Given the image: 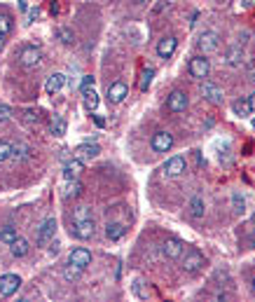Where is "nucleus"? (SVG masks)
<instances>
[{"instance_id": "603ef678", "label": "nucleus", "mask_w": 255, "mask_h": 302, "mask_svg": "<svg viewBox=\"0 0 255 302\" xmlns=\"http://www.w3.org/2000/svg\"><path fill=\"white\" fill-rule=\"evenodd\" d=\"M253 126H255V120H253Z\"/></svg>"}, {"instance_id": "a211bd4d", "label": "nucleus", "mask_w": 255, "mask_h": 302, "mask_svg": "<svg viewBox=\"0 0 255 302\" xmlns=\"http://www.w3.org/2000/svg\"><path fill=\"white\" fill-rule=\"evenodd\" d=\"M28 251H31V242L24 239V236H17V239L10 244V253L14 258H24V255H28Z\"/></svg>"}, {"instance_id": "dca6fc26", "label": "nucleus", "mask_w": 255, "mask_h": 302, "mask_svg": "<svg viewBox=\"0 0 255 302\" xmlns=\"http://www.w3.org/2000/svg\"><path fill=\"white\" fill-rule=\"evenodd\" d=\"M82 171H84L82 160H80V157H73V160H68L66 164H63V178H66V181H73V178H78Z\"/></svg>"}, {"instance_id": "a878e982", "label": "nucleus", "mask_w": 255, "mask_h": 302, "mask_svg": "<svg viewBox=\"0 0 255 302\" xmlns=\"http://www.w3.org/2000/svg\"><path fill=\"white\" fill-rule=\"evenodd\" d=\"M66 129H68V124H66V120H63L61 115L52 117V134H54V136H63V134H66Z\"/></svg>"}, {"instance_id": "7c9ffc66", "label": "nucleus", "mask_w": 255, "mask_h": 302, "mask_svg": "<svg viewBox=\"0 0 255 302\" xmlns=\"http://www.w3.org/2000/svg\"><path fill=\"white\" fill-rule=\"evenodd\" d=\"M84 105H87V110L99 108V94H96L94 89H87V92H84Z\"/></svg>"}, {"instance_id": "f8f14e48", "label": "nucleus", "mask_w": 255, "mask_h": 302, "mask_svg": "<svg viewBox=\"0 0 255 302\" xmlns=\"http://www.w3.org/2000/svg\"><path fill=\"white\" fill-rule=\"evenodd\" d=\"M176 47H178V40L173 38V35H164V38L157 42V56H159L161 61L171 59V56L176 54Z\"/></svg>"}, {"instance_id": "9b49d317", "label": "nucleus", "mask_w": 255, "mask_h": 302, "mask_svg": "<svg viewBox=\"0 0 255 302\" xmlns=\"http://www.w3.org/2000/svg\"><path fill=\"white\" fill-rule=\"evenodd\" d=\"M183 251H185V244L180 242V239H176V236H169L167 242L161 244V253H164L169 260H178L183 255Z\"/></svg>"}, {"instance_id": "09e8293b", "label": "nucleus", "mask_w": 255, "mask_h": 302, "mask_svg": "<svg viewBox=\"0 0 255 302\" xmlns=\"http://www.w3.org/2000/svg\"><path fill=\"white\" fill-rule=\"evenodd\" d=\"M244 7H255V0H244Z\"/></svg>"}, {"instance_id": "b1692460", "label": "nucleus", "mask_w": 255, "mask_h": 302, "mask_svg": "<svg viewBox=\"0 0 255 302\" xmlns=\"http://www.w3.org/2000/svg\"><path fill=\"white\" fill-rule=\"evenodd\" d=\"M82 190H84V185L78 181V178H73V181H68V187H66V192H63V197L66 199H75V197H80L82 195Z\"/></svg>"}, {"instance_id": "6ab92c4d", "label": "nucleus", "mask_w": 255, "mask_h": 302, "mask_svg": "<svg viewBox=\"0 0 255 302\" xmlns=\"http://www.w3.org/2000/svg\"><path fill=\"white\" fill-rule=\"evenodd\" d=\"M63 84H66V75H63V73H52V75L47 77L44 89H47V94H56L63 89Z\"/></svg>"}, {"instance_id": "f03ea898", "label": "nucleus", "mask_w": 255, "mask_h": 302, "mask_svg": "<svg viewBox=\"0 0 255 302\" xmlns=\"http://www.w3.org/2000/svg\"><path fill=\"white\" fill-rule=\"evenodd\" d=\"M173 143H176L173 141V134L167 132V129H159V132H155L152 138H150V148H152V153L164 155L173 148Z\"/></svg>"}, {"instance_id": "e433bc0d", "label": "nucleus", "mask_w": 255, "mask_h": 302, "mask_svg": "<svg viewBox=\"0 0 255 302\" xmlns=\"http://www.w3.org/2000/svg\"><path fill=\"white\" fill-rule=\"evenodd\" d=\"M80 89H82V94L87 92V89H94V77H91V75H84L82 82H80Z\"/></svg>"}, {"instance_id": "6e6552de", "label": "nucleus", "mask_w": 255, "mask_h": 302, "mask_svg": "<svg viewBox=\"0 0 255 302\" xmlns=\"http://www.w3.org/2000/svg\"><path fill=\"white\" fill-rule=\"evenodd\" d=\"M40 61H42V50H40V47H35V45L24 47L21 54H19V63H21L24 68H35Z\"/></svg>"}, {"instance_id": "72a5a7b5", "label": "nucleus", "mask_w": 255, "mask_h": 302, "mask_svg": "<svg viewBox=\"0 0 255 302\" xmlns=\"http://www.w3.org/2000/svg\"><path fill=\"white\" fill-rule=\"evenodd\" d=\"M12 157V143L0 141V162H7Z\"/></svg>"}, {"instance_id": "423d86ee", "label": "nucleus", "mask_w": 255, "mask_h": 302, "mask_svg": "<svg viewBox=\"0 0 255 302\" xmlns=\"http://www.w3.org/2000/svg\"><path fill=\"white\" fill-rule=\"evenodd\" d=\"M127 96H129V87H127V82H124V80H115L112 84H108V92H106L108 103L117 105V103H122Z\"/></svg>"}, {"instance_id": "39448f33", "label": "nucleus", "mask_w": 255, "mask_h": 302, "mask_svg": "<svg viewBox=\"0 0 255 302\" xmlns=\"http://www.w3.org/2000/svg\"><path fill=\"white\" fill-rule=\"evenodd\" d=\"M188 103H190L188 94L180 92V89H173L167 99V113H173V115H176V113H185V110H188Z\"/></svg>"}, {"instance_id": "c9c22d12", "label": "nucleus", "mask_w": 255, "mask_h": 302, "mask_svg": "<svg viewBox=\"0 0 255 302\" xmlns=\"http://www.w3.org/2000/svg\"><path fill=\"white\" fill-rule=\"evenodd\" d=\"M7 120H12V108L5 103H0V122H7Z\"/></svg>"}, {"instance_id": "f3484780", "label": "nucleus", "mask_w": 255, "mask_h": 302, "mask_svg": "<svg viewBox=\"0 0 255 302\" xmlns=\"http://www.w3.org/2000/svg\"><path fill=\"white\" fill-rule=\"evenodd\" d=\"M225 63H227V66H241V63H244V47H241V45H232V47H229L227 52H225Z\"/></svg>"}, {"instance_id": "aec40b11", "label": "nucleus", "mask_w": 255, "mask_h": 302, "mask_svg": "<svg viewBox=\"0 0 255 302\" xmlns=\"http://www.w3.org/2000/svg\"><path fill=\"white\" fill-rule=\"evenodd\" d=\"M206 213V202L201 195H194L192 199H190V215L192 218H204Z\"/></svg>"}, {"instance_id": "de8ad7c7", "label": "nucleus", "mask_w": 255, "mask_h": 302, "mask_svg": "<svg viewBox=\"0 0 255 302\" xmlns=\"http://www.w3.org/2000/svg\"><path fill=\"white\" fill-rule=\"evenodd\" d=\"M216 300H227V293H216Z\"/></svg>"}, {"instance_id": "37998d69", "label": "nucleus", "mask_w": 255, "mask_h": 302, "mask_svg": "<svg viewBox=\"0 0 255 302\" xmlns=\"http://www.w3.org/2000/svg\"><path fill=\"white\" fill-rule=\"evenodd\" d=\"M248 244H250V248H255V230L250 232V236H248Z\"/></svg>"}, {"instance_id": "bb28decb", "label": "nucleus", "mask_w": 255, "mask_h": 302, "mask_svg": "<svg viewBox=\"0 0 255 302\" xmlns=\"http://www.w3.org/2000/svg\"><path fill=\"white\" fill-rule=\"evenodd\" d=\"M56 38L61 40L63 45H75V33H73V28H66V26L56 28Z\"/></svg>"}, {"instance_id": "7ed1b4c3", "label": "nucleus", "mask_w": 255, "mask_h": 302, "mask_svg": "<svg viewBox=\"0 0 255 302\" xmlns=\"http://www.w3.org/2000/svg\"><path fill=\"white\" fill-rule=\"evenodd\" d=\"M188 73L194 80H204V77H208V73H211V61L206 59V54L192 56L188 63Z\"/></svg>"}, {"instance_id": "58836bf2", "label": "nucleus", "mask_w": 255, "mask_h": 302, "mask_svg": "<svg viewBox=\"0 0 255 302\" xmlns=\"http://www.w3.org/2000/svg\"><path fill=\"white\" fill-rule=\"evenodd\" d=\"M38 17H40V7H31L28 10V21H35Z\"/></svg>"}, {"instance_id": "0eeeda50", "label": "nucleus", "mask_w": 255, "mask_h": 302, "mask_svg": "<svg viewBox=\"0 0 255 302\" xmlns=\"http://www.w3.org/2000/svg\"><path fill=\"white\" fill-rule=\"evenodd\" d=\"M185 169H188V162H185V157H180V155H173L171 160H167V164L161 166V174L167 178H176V176H183Z\"/></svg>"}, {"instance_id": "4468645a", "label": "nucleus", "mask_w": 255, "mask_h": 302, "mask_svg": "<svg viewBox=\"0 0 255 302\" xmlns=\"http://www.w3.org/2000/svg\"><path fill=\"white\" fill-rule=\"evenodd\" d=\"M54 232H56V218H47L42 225L38 227V236H35L38 246H44L50 239H54Z\"/></svg>"}, {"instance_id": "c03bdc74", "label": "nucleus", "mask_w": 255, "mask_h": 302, "mask_svg": "<svg viewBox=\"0 0 255 302\" xmlns=\"http://www.w3.org/2000/svg\"><path fill=\"white\" fill-rule=\"evenodd\" d=\"M94 122H96V126H103L106 122H103V117H99V115H94Z\"/></svg>"}, {"instance_id": "79ce46f5", "label": "nucleus", "mask_w": 255, "mask_h": 302, "mask_svg": "<svg viewBox=\"0 0 255 302\" xmlns=\"http://www.w3.org/2000/svg\"><path fill=\"white\" fill-rule=\"evenodd\" d=\"M248 103H250V110H253V113H255V92L248 96Z\"/></svg>"}, {"instance_id": "20e7f679", "label": "nucleus", "mask_w": 255, "mask_h": 302, "mask_svg": "<svg viewBox=\"0 0 255 302\" xmlns=\"http://www.w3.org/2000/svg\"><path fill=\"white\" fill-rule=\"evenodd\" d=\"M96 232V225H94V218H84V220H75L71 227V234L75 236V239H82V242H87V239H91Z\"/></svg>"}, {"instance_id": "3c124183", "label": "nucleus", "mask_w": 255, "mask_h": 302, "mask_svg": "<svg viewBox=\"0 0 255 302\" xmlns=\"http://www.w3.org/2000/svg\"><path fill=\"white\" fill-rule=\"evenodd\" d=\"M250 286H253V291H255V276H253V281H250Z\"/></svg>"}, {"instance_id": "2eb2a0df", "label": "nucleus", "mask_w": 255, "mask_h": 302, "mask_svg": "<svg viewBox=\"0 0 255 302\" xmlns=\"http://www.w3.org/2000/svg\"><path fill=\"white\" fill-rule=\"evenodd\" d=\"M68 263L78 265L80 269H87L89 265H91V251H87L84 246L73 248V251H71V255H68Z\"/></svg>"}, {"instance_id": "1a4fd4ad", "label": "nucleus", "mask_w": 255, "mask_h": 302, "mask_svg": "<svg viewBox=\"0 0 255 302\" xmlns=\"http://www.w3.org/2000/svg\"><path fill=\"white\" fill-rule=\"evenodd\" d=\"M19 288H21V276L19 274H3L0 276V295L3 297L17 295Z\"/></svg>"}, {"instance_id": "c756f323", "label": "nucleus", "mask_w": 255, "mask_h": 302, "mask_svg": "<svg viewBox=\"0 0 255 302\" xmlns=\"http://www.w3.org/2000/svg\"><path fill=\"white\" fill-rule=\"evenodd\" d=\"M232 206H234V213L239 215L246 213V199L241 197V192H232Z\"/></svg>"}, {"instance_id": "412c9836", "label": "nucleus", "mask_w": 255, "mask_h": 302, "mask_svg": "<svg viewBox=\"0 0 255 302\" xmlns=\"http://www.w3.org/2000/svg\"><path fill=\"white\" fill-rule=\"evenodd\" d=\"M99 153H101V148L96 143H82V145H78V150H75V155H78L80 160H82V157L94 160V157H99Z\"/></svg>"}, {"instance_id": "473e14b6", "label": "nucleus", "mask_w": 255, "mask_h": 302, "mask_svg": "<svg viewBox=\"0 0 255 302\" xmlns=\"http://www.w3.org/2000/svg\"><path fill=\"white\" fill-rule=\"evenodd\" d=\"M0 33L3 35L12 33V17L10 14H0Z\"/></svg>"}, {"instance_id": "cd10ccee", "label": "nucleus", "mask_w": 255, "mask_h": 302, "mask_svg": "<svg viewBox=\"0 0 255 302\" xmlns=\"http://www.w3.org/2000/svg\"><path fill=\"white\" fill-rule=\"evenodd\" d=\"M17 236L19 234H17V227H14V225H5L3 230H0V242H3V244H12Z\"/></svg>"}, {"instance_id": "c85d7f7f", "label": "nucleus", "mask_w": 255, "mask_h": 302, "mask_svg": "<svg viewBox=\"0 0 255 302\" xmlns=\"http://www.w3.org/2000/svg\"><path fill=\"white\" fill-rule=\"evenodd\" d=\"M80 274H82V269H80L78 265L68 263L66 267H63V279H66V281H75V279H80Z\"/></svg>"}, {"instance_id": "ea45409f", "label": "nucleus", "mask_w": 255, "mask_h": 302, "mask_svg": "<svg viewBox=\"0 0 255 302\" xmlns=\"http://www.w3.org/2000/svg\"><path fill=\"white\" fill-rule=\"evenodd\" d=\"M59 12H61V7H59V3H56V0H52V3H50V14H52V17H54V14H59Z\"/></svg>"}, {"instance_id": "ddd939ff", "label": "nucleus", "mask_w": 255, "mask_h": 302, "mask_svg": "<svg viewBox=\"0 0 255 302\" xmlns=\"http://www.w3.org/2000/svg\"><path fill=\"white\" fill-rule=\"evenodd\" d=\"M201 96H204L208 103H213V105H220L222 101H225V92H222L218 84H213V82H204V84H201Z\"/></svg>"}, {"instance_id": "49530a36", "label": "nucleus", "mask_w": 255, "mask_h": 302, "mask_svg": "<svg viewBox=\"0 0 255 302\" xmlns=\"http://www.w3.org/2000/svg\"><path fill=\"white\" fill-rule=\"evenodd\" d=\"M5 38H7V35H3V33H0V52L5 50Z\"/></svg>"}, {"instance_id": "f704fd0d", "label": "nucleus", "mask_w": 255, "mask_h": 302, "mask_svg": "<svg viewBox=\"0 0 255 302\" xmlns=\"http://www.w3.org/2000/svg\"><path fill=\"white\" fill-rule=\"evenodd\" d=\"M84 218H91V209L89 206H78L75 209V220H84Z\"/></svg>"}, {"instance_id": "2f4dec72", "label": "nucleus", "mask_w": 255, "mask_h": 302, "mask_svg": "<svg viewBox=\"0 0 255 302\" xmlns=\"http://www.w3.org/2000/svg\"><path fill=\"white\" fill-rule=\"evenodd\" d=\"M152 77H155V68H145L143 71V75H141V92H148V87H150V82H152Z\"/></svg>"}, {"instance_id": "4c0bfd02", "label": "nucleus", "mask_w": 255, "mask_h": 302, "mask_svg": "<svg viewBox=\"0 0 255 302\" xmlns=\"http://www.w3.org/2000/svg\"><path fill=\"white\" fill-rule=\"evenodd\" d=\"M24 120H26L28 124H33V122H38V113H33V110H26V113H24Z\"/></svg>"}, {"instance_id": "393cba45", "label": "nucleus", "mask_w": 255, "mask_h": 302, "mask_svg": "<svg viewBox=\"0 0 255 302\" xmlns=\"http://www.w3.org/2000/svg\"><path fill=\"white\" fill-rule=\"evenodd\" d=\"M31 153H33V150L28 148L26 143H17V145H12V157H14V160H28V157H31Z\"/></svg>"}, {"instance_id": "f257e3e1", "label": "nucleus", "mask_w": 255, "mask_h": 302, "mask_svg": "<svg viewBox=\"0 0 255 302\" xmlns=\"http://www.w3.org/2000/svg\"><path fill=\"white\" fill-rule=\"evenodd\" d=\"M206 265V258H204V253L199 251V248H194L190 246L188 253H185V258H183V269H185V274H197V272H201Z\"/></svg>"}, {"instance_id": "8fccbe9b", "label": "nucleus", "mask_w": 255, "mask_h": 302, "mask_svg": "<svg viewBox=\"0 0 255 302\" xmlns=\"http://www.w3.org/2000/svg\"><path fill=\"white\" fill-rule=\"evenodd\" d=\"M136 3H138V5H145V3H150V0H136Z\"/></svg>"}, {"instance_id": "4be33fe9", "label": "nucleus", "mask_w": 255, "mask_h": 302, "mask_svg": "<svg viewBox=\"0 0 255 302\" xmlns=\"http://www.w3.org/2000/svg\"><path fill=\"white\" fill-rule=\"evenodd\" d=\"M124 234H127V227H124L122 223H108L106 225V236L110 242H120Z\"/></svg>"}, {"instance_id": "a18cd8bd", "label": "nucleus", "mask_w": 255, "mask_h": 302, "mask_svg": "<svg viewBox=\"0 0 255 302\" xmlns=\"http://www.w3.org/2000/svg\"><path fill=\"white\" fill-rule=\"evenodd\" d=\"M50 253H59V242L52 244V246H50Z\"/></svg>"}, {"instance_id": "5701e85b", "label": "nucleus", "mask_w": 255, "mask_h": 302, "mask_svg": "<svg viewBox=\"0 0 255 302\" xmlns=\"http://www.w3.org/2000/svg\"><path fill=\"white\" fill-rule=\"evenodd\" d=\"M232 110H234V115L237 117H248L253 110H250V103H248V99H237L232 103Z\"/></svg>"}, {"instance_id": "9d476101", "label": "nucleus", "mask_w": 255, "mask_h": 302, "mask_svg": "<svg viewBox=\"0 0 255 302\" xmlns=\"http://www.w3.org/2000/svg\"><path fill=\"white\" fill-rule=\"evenodd\" d=\"M197 45H199V50L204 52V54L216 52L218 47H220V35H218L216 31H204V33L199 35V40H197Z\"/></svg>"}, {"instance_id": "a19ab883", "label": "nucleus", "mask_w": 255, "mask_h": 302, "mask_svg": "<svg viewBox=\"0 0 255 302\" xmlns=\"http://www.w3.org/2000/svg\"><path fill=\"white\" fill-rule=\"evenodd\" d=\"M133 293H136L138 297H145V293L141 291V281H136V284H133Z\"/></svg>"}]
</instances>
